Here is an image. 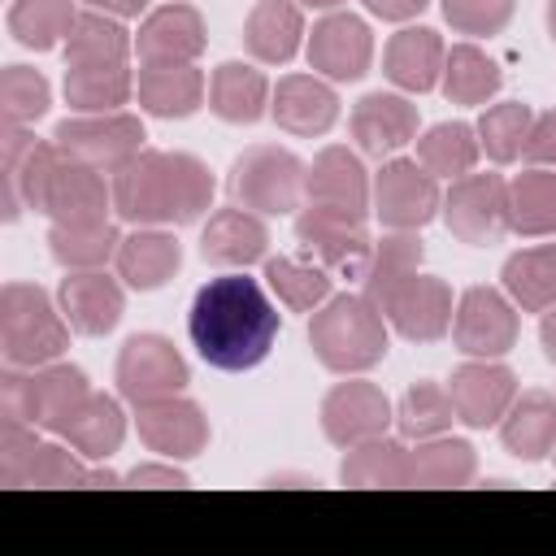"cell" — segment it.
Returning a JSON list of instances; mask_svg holds the SVG:
<instances>
[{
  "label": "cell",
  "mask_w": 556,
  "mask_h": 556,
  "mask_svg": "<svg viewBox=\"0 0 556 556\" xmlns=\"http://www.w3.org/2000/svg\"><path fill=\"white\" fill-rule=\"evenodd\" d=\"M187 330L195 352L226 374L252 369L269 356L278 339V308L269 304L265 287L248 274L208 278L187 313Z\"/></svg>",
  "instance_id": "6da1fadb"
},
{
  "label": "cell",
  "mask_w": 556,
  "mask_h": 556,
  "mask_svg": "<svg viewBox=\"0 0 556 556\" xmlns=\"http://www.w3.org/2000/svg\"><path fill=\"white\" fill-rule=\"evenodd\" d=\"M213 204V174L191 152H135L113 169V208L135 226H191Z\"/></svg>",
  "instance_id": "7a4b0ae2"
},
{
  "label": "cell",
  "mask_w": 556,
  "mask_h": 556,
  "mask_svg": "<svg viewBox=\"0 0 556 556\" xmlns=\"http://www.w3.org/2000/svg\"><path fill=\"white\" fill-rule=\"evenodd\" d=\"M313 356L334 374H365L387 356L382 313L365 295H330L308 321Z\"/></svg>",
  "instance_id": "3957f363"
},
{
  "label": "cell",
  "mask_w": 556,
  "mask_h": 556,
  "mask_svg": "<svg viewBox=\"0 0 556 556\" xmlns=\"http://www.w3.org/2000/svg\"><path fill=\"white\" fill-rule=\"evenodd\" d=\"M70 321L52 308L48 291L35 282L0 287V352L17 369L52 365L70 348Z\"/></svg>",
  "instance_id": "277c9868"
},
{
  "label": "cell",
  "mask_w": 556,
  "mask_h": 556,
  "mask_svg": "<svg viewBox=\"0 0 556 556\" xmlns=\"http://www.w3.org/2000/svg\"><path fill=\"white\" fill-rule=\"evenodd\" d=\"M87 395H91V387L78 365L52 361V365H39L35 374H17V365H9L0 374V417L30 421L52 434H61L70 426V417L83 408Z\"/></svg>",
  "instance_id": "5b68a950"
},
{
  "label": "cell",
  "mask_w": 556,
  "mask_h": 556,
  "mask_svg": "<svg viewBox=\"0 0 556 556\" xmlns=\"http://www.w3.org/2000/svg\"><path fill=\"white\" fill-rule=\"evenodd\" d=\"M304 165L295 152L278 148V143H256L248 148L243 156H235L230 165V195L239 208H252L261 217H278V213H291L300 208L304 200Z\"/></svg>",
  "instance_id": "8992f818"
},
{
  "label": "cell",
  "mask_w": 556,
  "mask_h": 556,
  "mask_svg": "<svg viewBox=\"0 0 556 556\" xmlns=\"http://www.w3.org/2000/svg\"><path fill=\"white\" fill-rule=\"evenodd\" d=\"M61 165V148L56 143H39L26 126L4 122L0 130V208L4 222H17L22 208H43L48 200V182Z\"/></svg>",
  "instance_id": "52a82bcc"
},
{
  "label": "cell",
  "mask_w": 556,
  "mask_h": 556,
  "mask_svg": "<svg viewBox=\"0 0 556 556\" xmlns=\"http://www.w3.org/2000/svg\"><path fill=\"white\" fill-rule=\"evenodd\" d=\"M61 156L83 161L91 169H117L135 152H143V122L130 113H87V117H65L52 135Z\"/></svg>",
  "instance_id": "ba28073f"
},
{
  "label": "cell",
  "mask_w": 556,
  "mask_h": 556,
  "mask_svg": "<svg viewBox=\"0 0 556 556\" xmlns=\"http://www.w3.org/2000/svg\"><path fill=\"white\" fill-rule=\"evenodd\" d=\"M369 200H374L378 222L391 230H421L443 208L439 178L421 161H404V156L382 161V169L374 174Z\"/></svg>",
  "instance_id": "9c48e42d"
},
{
  "label": "cell",
  "mask_w": 556,
  "mask_h": 556,
  "mask_svg": "<svg viewBox=\"0 0 556 556\" xmlns=\"http://www.w3.org/2000/svg\"><path fill=\"white\" fill-rule=\"evenodd\" d=\"M443 222L460 243H495L508 230V182L500 174H465L452 178V191L443 195Z\"/></svg>",
  "instance_id": "30bf717a"
},
{
  "label": "cell",
  "mask_w": 556,
  "mask_h": 556,
  "mask_svg": "<svg viewBox=\"0 0 556 556\" xmlns=\"http://www.w3.org/2000/svg\"><path fill=\"white\" fill-rule=\"evenodd\" d=\"M187 387V361L165 334H130L117 352V391L130 404L178 395Z\"/></svg>",
  "instance_id": "8fae6325"
},
{
  "label": "cell",
  "mask_w": 556,
  "mask_h": 556,
  "mask_svg": "<svg viewBox=\"0 0 556 556\" xmlns=\"http://www.w3.org/2000/svg\"><path fill=\"white\" fill-rule=\"evenodd\" d=\"M295 239L304 243L308 256H317V265H326L330 274H343V278H361L369 265V252H374L365 222L334 213V208H317V204H308L295 217Z\"/></svg>",
  "instance_id": "7c38bea8"
},
{
  "label": "cell",
  "mask_w": 556,
  "mask_h": 556,
  "mask_svg": "<svg viewBox=\"0 0 556 556\" xmlns=\"http://www.w3.org/2000/svg\"><path fill=\"white\" fill-rule=\"evenodd\" d=\"M452 339L465 356L495 361L517 343V308L495 287H469L456 304Z\"/></svg>",
  "instance_id": "4fadbf2b"
},
{
  "label": "cell",
  "mask_w": 556,
  "mask_h": 556,
  "mask_svg": "<svg viewBox=\"0 0 556 556\" xmlns=\"http://www.w3.org/2000/svg\"><path fill=\"white\" fill-rule=\"evenodd\" d=\"M391 421H395V413H391L387 391L374 387V382H361V378L330 387L326 400H321V430L334 447L378 439V434H387Z\"/></svg>",
  "instance_id": "5bb4252c"
},
{
  "label": "cell",
  "mask_w": 556,
  "mask_h": 556,
  "mask_svg": "<svg viewBox=\"0 0 556 556\" xmlns=\"http://www.w3.org/2000/svg\"><path fill=\"white\" fill-rule=\"evenodd\" d=\"M135 426H139V439L156 456H169V460H187L208 447V417L200 413V404H191L182 395H161V400L135 404Z\"/></svg>",
  "instance_id": "9a60e30c"
},
{
  "label": "cell",
  "mask_w": 556,
  "mask_h": 556,
  "mask_svg": "<svg viewBox=\"0 0 556 556\" xmlns=\"http://www.w3.org/2000/svg\"><path fill=\"white\" fill-rule=\"evenodd\" d=\"M374 61V35L356 13H326L308 35V65L330 83H356Z\"/></svg>",
  "instance_id": "2e32d148"
},
{
  "label": "cell",
  "mask_w": 556,
  "mask_h": 556,
  "mask_svg": "<svg viewBox=\"0 0 556 556\" xmlns=\"http://www.w3.org/2000/svg\"><path fill=\"white\" fill-rule=\"evenodd\" d=\"M447 395L456 404V421H465L473 430H486V426L504 421V413L513 408L517 374L508 365H495V361H469V365L452 369Z\"/></svg>",
  "instance_id": "e0dca14e"
},
{
  "label": "cell",
  "mask_w": 556,
  "mask_h": 556,
  "mask_svg": "<svg viewBox=\"0 0 556 556\" xmlns=\"http://www.w3.org/2000/svg\"><path fill=\"white\" fill-rule=\"evenodd\" d=\"M304 195L317 208H334L356 222L369 217V178L361 169V156L348 152L343 143H330L313 156V165L304 174Z\"/></svg>",
  "instance_id": "ac0fdd59"
},
{
  "label": "cell",
  "mask_w": 556,
  "mask_h": 556,
  "mask_svg": "<svg viewBox=\"0 0 556 556\" xmlns=\"http://www.w3.org/2000/svg\"><path fill=\"white\" fill-rule=\"evenodd\" d=\"M348 126H352L356 148L365 156L382 161L417 139V104H408L404 96H391V91H369L356 100Z\"/></svg>",
  "instance_id": "d6986e66"
},
{
  "label": "cell",
  "mask_w": 556,
  "mask_h": 556,
  "mask_svg": "<svg viewBox=\"0 0 556 556\" xmlns=\"http://www.w3.org/2000/svg\"><path fill=\"white\" fill-rule=\"evenodd\" d=\"M56 300H61L65 321H70L78 334H87V339L109 334V330L122 321V308H126L117 278H109L104 269H70V274L61 278Z\"/></svg>",
  "instance_id": "ffe728a7"
},
{
  "label": "cell",
  "mask_w": 556,
  "mask_h": 556,
  "mask_svg": "<svg viewBox=\"0 0 556 556\" xmlns=\"http://www.w3.org/2000/svg\"><path fill=\"white\" fill-rule=\"evenodd\" d=\"M204 17L191 4H161L156 13L143 17L135 48L143 65H182L204 52Z\"/></svg>",
  "instance_id": "44dd1931"
},
{
  "label": "cell",
  "mask_w": 556,
  "mask_h": 556,
  "mask_svg": "<svg viewBox=\"0 0 556 556\" xmlns=\"http://www.w3.org/2000/svg\"><path fill=\"white\" fill-rule=\"evenodd\" d=\"M391 317V326L413 339V343H434L447 334L452 326V291L443 278H430V274H413L382 308Z\"/></svg>",
  "instance_id": "7402d4cb"
},
{
  "label": "cell",
  "mask_w": 556,
  "mask_h": 556,
  "mask_svg": "<svg viewBox=\"0 0 556 556\" xmlns=\"http://www.w3.org/2000/svg\"><path fill=\"white\" fill-rule=\"evenodd\" d=\"M109 208H113V187H104L100 169L61 156V165L48 182L43 213L61 226H78V222H109Z\"/></svg>",
  "instance_id": "603a6c76"
},
{
  "label": "cell",
  "mask_w": 556,
  "mask_h": 556,
  "mask_svg": "<svg viewBox=\"0 0 556 556\" xmlns=\"http://www.w3.org/2000/svg\"><path fill=\"white\" fill-rule=\"evenodd\" d=\"M269 113L287 135H326L339 117V96L317 74H287L269 96Z\"/></svg>",
  "instance_id": "cb8c5ba5"
},
{
  "label": "cell",
  "mask_w": 556,
  "mask_h": 556,
  "mask_svg": "<svg viewBox=\"0 0 556 556\" xmlns=\"http://www.w3.org/2000/svg\"><path fill=\"white\" fill-rule=\"evenodd\" d=\"M443 56H447V48H443L439 30L404 26V30L391 35V43L382 52V70L404 91H430L443 78Z\"/></svg>",
  "instance_id": "d4e9b609"
},
{
  "label": "cell",
  "mask_w": 556,
  "mask_h": 556,
  "mask_svg": "<svg viewBox=\"0 0 556 556\" xmlns=\"http://www.w3.org/2000/svg\"><path fill=\"white\" fill-rule=\"evenodd\" d=\"M265 248H269V230H265V222H261V213H252V208H217L213 217H208V226H204V235H200V252H204V261H213V265H252V261H261L265 256Z\"/></svg>",
  "instance_id": "484cf974"
},
{
  "label": "cell",
  "mask_w": 556,
  "mask_h": 556,
  "mask_svg": "<svg viewBox=\"0 0 556 556\" xmlns=\"http://www.w3.org/2000/svg\"><path fill=\"white\" fill-rule=\"evenodd\" d=\"M117 278L126 282V287H135V291H156V287H165L174 274H178V265H182V248H178V239L174 235H165V230H135V235H126L122 243H117Z\"/></svg>",
  "instance_id": "4316f807"
},
{
  "label": "cell",
  "mask_w": 556,
  "mask_h": 556,
  "mask_svg": "<svg viewBox=\"0 0 556 556\" xmlns=\"http://www.w3.org/2000/svg\"><path fill=\"white\" fill-rule=\"evenodd\" d=\"M500 439L517 460H547L556 447V395L526 391L513 400V408L500 421Z\"/></svg>",
  "instance_id": "83f0119b"
},
{
  "label": "cell",
  "mask_w": 556,
  "mask_h": 556,
  "mask_svg": "<svg viewBox=\"0 0 556 556\" xmlns=\"http://www.w3.org/2000/svg\"><path fill=\"white\" fill-rule=\"evenodd\" d=\"M417 269H421V239H417V230H395V235H387V239L374 243L369 265H365V274H361V295L382 313L387 300H391Z\"/></svg>",
  "instance_id": "f1b7e54d"
},
{
  "label": "cell",
  "mask_w": 556,
  "mask_h": 556,
  "mask_svg": "<svg viewBox=\"0 0 556 556\" xmlns=\"http://www.w3.org/2000/svg\"><path fill=\"white\" fill-rule=\"evenodd\" d=\"M300 35H304V17L295 0H256L243 22V43L265 65L291 61L300 48Z\"/></svg>",
  "instance_id": "f546056e"
},
{
  "label": "cell",
  "mask_w": 556,
  "mask_h": 556,
  "mask_svg": "<svg viewBox=\"0 0 556 556\" xmlns=\"http://www.w3.org/2000/svg\"><path fill=\"white\" fill-rule=\"evenodd\" d=\"M139 104L152 117H191L204 104V74L182 61V65H143L139 70Z\"/></svg>",
  "instance_id": "4dcf8cb0"
},
{
  "label": "cell",
  "mask_w": 556,
  "mask_h": 556,
  "mask_svg": "<svg viewBox=\"0 0 556 556\" xmlns=\"http://www.w3.org/2000/svg\"><path fill=\"white\" fill-rule=\"evenodd\" d=\"M208 104L222 122H235V126H252L265 109H269V83L256 65H243V61H222L213 70V83H208Z\"/></svg>",
  "instance_id": "1f68e13d"
},
{
  "label": "cell",
  "mask_w": 556,
  "mask_h": 556,
  "mask_svg": "<svg viewBox=\"0 0 556 556\" xmlns=\"http://www.w3.org/2000/svg\"><path fill=\"white\" fill-rule=\"evenodd\" d=\"M508 230L526 239L556 235V169L530 165L508 178Z\"/></svg>",
  "instance_id": "d6a6232c"
},
{
  "label": "cell",
  "mask_w": 556,
  "mask_h": 556,
  "mask_svg": "<svg viewBox=\"0 0 556 556\" xmlns=\"http://www.w3.org/2000/svg\"><path fill=\"white\" fill-rule=\"evenodd\" d=\"M61 439H65L78 456L104 460V456H113V452L122 447V439H126V417H122V408H117L113 395L91 391V395L83 400V408L70 417V426L61 430Z\"/></svg>",
  "instance_id": "836d02e7"
},
{
  "label": "cell",
  "mask_w": 556,
  "mask_h": 556,
  "mask_svg": "<svg viewBox=\"0 0 556 556\" xmlns=\"http://www.w3.org/2000/svg\"><path fill=\"white\" fill-rule=\"evenodd\" d=\"M478 473V456L465 439H417L408 452V486H465Z\"/></svg>",
  "instance_id": "e575fe53"
},
{
  "label": "cell",
  "mask_w": 556,
  "mask_h": 556,
  "mask_svg": "<svg viewBox=\"0 0 556 556\" xmlns=\"http://www.w3.org/2000/svg\"><path fill=\"white\" fill-rule=\"evenodd\" d=\"M504 291L526 313H547L556 304V243L513 252L504 261Z\"/></svg>",
  "instance_id": "d590c367"
},
{
  "label": "cell",
  "mask_w": 556,
  "mask_h": 556,
  "mask_svg": "<svg viewBox=\"0 0 556 556\" xmlns=\"http://www.w3.org/2000/svg\"><path fill=\"white\" fill-rule=\"evenodd\" d=\"M343 486H408V447L400 439H365L352 443L339 465Z\"/></svg>",
  "instance_id": "8d00e7d4"
},
{
  "label": "cell",
  "mask_w": 556,
  "mask_h": 556,
  "mask_svg": "<svg viewBox=\"0 0 556 556\" xmlns=\"http://www.w3.org/2000/svg\"><path fill=\"white\" fill-rule=\"evenodd\" d=\"M135 91V78L122 65H65V100L78 113H117Z\"/></svg>",
  "instance_id": "74e56055"
},
{
  "label": "cell",
  "mask_w": 556,
  "mask_h": 556,
  "mask_svg": "<svg viewBox=\"0 0 556 556\" xmlns=\"http://www.w3.org/2000/svg\"><path fill=\"white\" fill-rule=\"evenodd\" d=\"M130 52V30L113 13H78L65 39V65H122Z\"/></svg>",
  "instance_id": "f35d334b"
},
{
  "label": "cell",
  "mask_w": 556,
  "mask_h": 556,
  "mask_svg": "<svg viewBox=\"0 0 556 556\" xmlns=\"http://www.w3.org/2000/svg\"><path fill=\"white\" fill-rule=\"evenodd\" d=\"M117 226L113 222H78V226H61L52 222L48 230V252L61 269H100L109 256H117Z\"/></svg>",
  "instance_id": "ab89813d"
},
{
  "label": "cell",
  "mask_w": 556,
  "mask_h": 556,
  "mask_svg": "<svg viewBox=\"0 0 556 556\" xmlns=\"http://www.w3.org/2000/svg\"><path fill=\"white\" fill-rule=\"evenodd\" d=\"M443 96L452 100V104H482V100H491L495 91H500V83H504V74H500V65L482 52V48H473V43H456L447 56H443Z\"/></svg>",
  "instance_id": "60d3db41"
},
{
  "label": "cell",
  "mask_w": 556,
  "mask_h": 556,
  "mask_svg": "<svg viewBox=\"0 0 556 556\" xmlns=\"http://www.w3.org/2000/svg\"><path fill=\"white\" fill-rule=\"evenodd\" d=\"M478 130L465 122H439L417 139V161L434 174V178H465L478 165Z\"/></svg>",
  "instance_id": "b9f144b4"
},
{
  "label": "cell",
  "mask_w": 556,
  "mask_h": 556,
  "mask_svg": "<svg viewBox=\"0 0 556 556\" xmlns=\"http://www.w3.org/2000/svg\"><path fill=\"white\" fill-rule=\"evenodd\" d=\"M74 22H78L74 0H13L9 9V35L35 52H48L61 39H70Z\"/></svg>",
  "instance_id": "7bdbcfd3"
},
{
  "label": "cell",
  "mask_w": 556,
  "mask_h": 556,
  "mask_svg": "<svg viewBox=\"0 0 556 556\" xmlns=\"http://www.w3.org/2000/svg\"><path fill=\"white\" fill-rule=\"evenodd\" d=\"M265 282L278 291V300L295 313L321 308L330 300V269L313 265V261H295V256H269L265 261Z\"/></svg>",
  "instance_id": "ee69618b"
},
{
  "label": "cell",
  "mask_w": 556,
  "mask_h": 556,
  "mask_svg": "<svg viewBox=\"0 0 556 556\" xmlns=\"http://www.w3.org/2000/svg\"><path fill=\"white\" fill-rule=\"evenodd\" d=\"M452 421H456V404H452V395H447L439 382H430V378L413 382V387L404 391L400 408H395V426H400L404 439H434V434H443Z\"/></svg>",
  "instance_id": "f6af8a7d"
},
{
  "label": "cell",
  "mask_w": 556,
  "mask_h": 556,
  "mask_svg": "<svg viewBox=\"0 0 556 556\" xmlns=\"http://www.w3.org/2000/svg\"><path fill=\"white\" fill-rule=\"evenodd\" d=\"M530 126H534L530 104H521V100H504V104H491V109L478 117V126H473V130H478L482 152H486L495 165H508V161H517V156H521Z\"/></svg>",
  "instance_id": "bcb514c9"
},
{
  "label": "cell",
  "mask_w": 556,
  "mask_h": 556,
  "mask_svg": "<svg viewBox=\"0 0 556 556\" xmlns=\"http://www.w3.org/2000/svg\"><path fill=\"white\" fill-rule=\"evenodd\" d=\"M52 104V91H48V78L30 65H9L0 74V113L4 122L13 126H26V122H39Z\"/></svg>",
  "instance_id": "7dc6e473"
},
{
  "label": "cell",
  "mask_w": 556,
  "mask_h": 556,
  "mask_svg": "<svg viewBox=\"0 0 556 556\" xmlns=\"http://www.w3.org/2000/svg\"><path fill=\"white\" fill-rule=\"evenodd\" d=\"M39 426L30 421H13V417H0V482L4 486H26V469L35 460V439Z\"/></svg>",
  "instance_id": "c3c4849f"
},
{
  "label": "cell",
  "mask_w": 556,
  "mask_h": 556,
  "mask_svg": "<svg viewBox=\"0 0 556 556\" xmlns=\"http://www.w3.org/2000/svg\"><path fill=\"white\" fill-rule=\"evenodd\" d=\"M26 486H91V469H83V460L56 443H39L35 460L26 469Z\"/></svg>",
  "instance_id": "681fc988"
},
{
  "label": "cell",
  "mask_w": 556,
  "mask_h": 556,
  "mask_svg": "<svg viewBox=\"0 0 556 556\" xmlns=\"http://www.w3.org/2000/svg\"><path fill=\"white\" fill-rule=\"evenodd\" d=\"M517 0H443V17L460 35H500Z\"/></svg>",
  "instance_id": "f907efd6"
},
{
  "label": "cell",
  "mask_w": 556,
  "mask_h": 556,
  "mask_svg": "<svg viewBox=\"0 0 556 556\" xmlns=\"http://www.w3.org/2000/svg\"><path fill=\"white\" fill-rule=\"evenodd\" d=\"M521 156H526L530 165H547V169H556V109H547V113L534 117Z\"/></svg>",
  "instance_id": "816d5d0a"
},
{
  "label": "cell",
  "mask_w": 556,
  "mask_h": 556,
  "mask_svg": "<svg viewBox=\"0 0 556 556\" xmlns=\"http://www.w3.org/2000/svg\"><path fill=\"white\" fill-rule=\"evenodd\" d=\"M130 486H187L191 478L178 469V465H135L126 473Z\"/></svg>",
  "instance_id": "f5cc1de1"
},
{
  "label": "cell",
  "mask_w": 556,
  "mask_h": 556,
  "mask_svg": "<svg viewBox=\"0 0 556 556\" xmlns=\"http://www.w3.org/2000/svg\"><path fill=\"white\" fill-rule=\"evenodd\" d=\"M426 4H430V0H365V9H369L374 17H382V22H408V17H417Z\"/></svg>",
  "instance_id": "db71d44e"
},
{
  "label": "cell",
  "mask_w": 556,
  "mask_h": 556,
  "mask_svg": "<svg viewBox=\"0 0 556 556\" xmlns=\"http://www.w3.org/2000/svg\"><path fill=\"white\" fill-rule=\"evenodd\" d=\"M91 9H100V13H113V17H135L148 0H87Z\"/></svg>",
  "instance_id": "11a10c76"
},
{
  "label": "cell",
  "mask_w": 556,
  "mask_h": 556,
  "mask_svg": "<svg viewBox=\"0 0 556 556\" xmlns=\"http://www.w3.org/2000/svg\"><path fill=\"white\" fill-rule=\"evenodd\" d=\"M539 343H543V352H547V361L556 365V304L543 313V326H539Z\"/></svg>",
  "instance_id": "9f6ffc18"
},
{
  "label": "cell",
  "mask_w": 556,
  "mask_h": 556,
  "mask_svg": "<svg viewBox=\"0 0 556 556\" xmlns=\"http://www.w3.org/2000/svg\"><path fill=\"white\" fill-rule=\"evenodd\" d=\"M295 4H304V9H339L343 0H295Z\"/></svg>",
  "instance_id": "6f0895ef"
},
{
  "label": "cell",
  "mask_w": 556,
  "mask_h": 556,
  "mask_svg": "<svg viewBox=\"0 0 556 556\" xmlns=\"http://www.w3.org/2000/svg\"><path fill=\"white\" fill-rule=\"evenodd\" d=\"M547 35H552V43H556V0H547Z\"/></svg>",
  "instance_id": "680465c9"
},
{
  "label": "cell",
  "mask_w": 556,
  "mask_h": 556,
  "mask_svg": "<svg viewBox=\"0 0 556 556\" xmlns=\"http://www.w3.org/2000/svg\"><path fill=\"white\" fill-rule=\"evenodd\" d=\"M552 460H556V447H552Z\"/></svg>",
  "instance_id": "91938a15"
}]
</instances>
